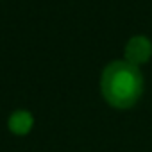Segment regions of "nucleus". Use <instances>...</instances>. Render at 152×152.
I'll use <instances>...</instances> for the list:
<instances>
[{
  "instance_id": "obj_1",
  "label": "nucleus",
  "mask_w": 152,
  "mask_h": 152,
  "mask_svg": "<svg viewBox=\"0 0 152 152\" xmlns=\"http://www.w3.org/2000/svg\"><path fill=\"white\" fill-rule=\"evenodd\" d=\"M100 91L109 106L129 109L136 106L143 93V75L138 66L127 61H113L102 72Z\"/></svg>"
},
{
  "instance_id": "obj_2",
  "label": "nucleus",
  "mask_w": 152,
  "mask_h": 152,
  "mask_svg": "<svg viewBox=\"0 0 152 152\" xmlns=\"http://www.w3.org/2000/svg\"><path fill=\"white\" fill-rule=\"evenodd\" d=\"M152 56V43L147 36H132L125 45V61L140 66Z\"/></svg>"
},
{
  "instance_id": "obj_3",
  "label": "nucleus",
  "mask_w": 152,
  "mask_h": 152,
  "mask_svg": "<svg viewBox=\"0 0 152 152\" xmlns=\"http://www.w3.org/2000/svg\"><path fill=\"white\" fill-rule=\"evenodd\" d=\"M7 127L15 136H27L34 127V116L27 109H16L7 120Z\"/></svg>"
}]
</instances>
